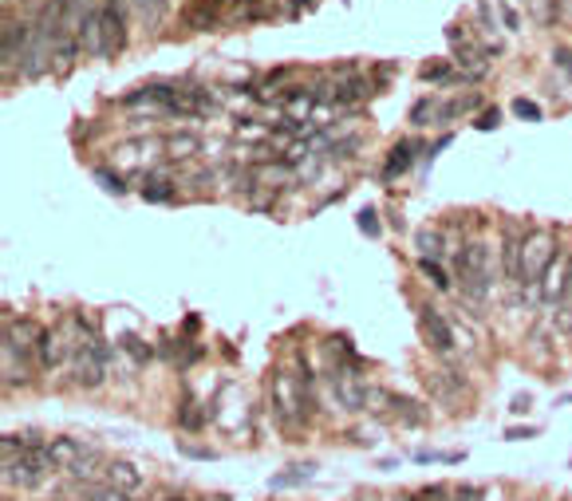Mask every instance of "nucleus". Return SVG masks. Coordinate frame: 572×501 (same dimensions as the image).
Here are the masks:
<instances>
[{"label":"nucleus","mask_w":572,"mask_h":501,"mask_svg":"<svg viewBox=\"0 0 572 501\" xmlns=\"http://www.w3.org/2000/svg\"><path fill=\"white\" fill-rule=\"evenodd\" d=\"M454 268H458L462 293L470 300H486L490 280H493V265H490V245L486 242H470L462 245V253L454 257Z\"/></svg>","instance_id":"obj_1"},{"label":"nucleus","mask_w":572,"mask_h":501,"mask_svg":"<svg viewBox=\"0 0 572 501\" xmlns=\"http://www.w3.org/2000/svg\"><path fill=\"white\" fill-rule=\"evenodd\" d=\"M557 242H552L549 229H533L525 233V249H521V288L537 293L541 288V277L549 273V265L557 260Z\"/></svg>","instance_id":"obj_2"},{"label":"nucleus","mask_w":572,"mask_h":501,"mask_svg":"<svg viewBox=\"0 0 572 501\" xmlns=\"http://www.w3.org/2000/svg\"><path fill=\"white\" fill-rule=\"evenodd\" d=\"M99 28H103V56H99V59H115V56L126 48L123 0H103V13H99Z\"/></svg>","instance_id":"obj_3"},{"label":"nucleus","mask_w":572,"mask_h":501,"mask_svg":"<svg viewBox=\"0 0 572 501\" xmlns=\"http://www.w3.org/2000/svg\"><path fill=\"white\" fill-rule=\"evenodd\" d=\"M28 44H32V24L28 20H16V16H4V44H0V59H4V72L20 67Z\"/></svg>","instance_id":"obj_4"},{"label":"nucleus","mask_w":572,"mask_h":501,"mask_svg":"<svg viewBox=\"0 0 572 501\" xmlns=\"http://www.w3.org/2000/svg\"><path fill=\"white\" fill-rule=\"evenodd\" d=\"M419 320H422V332H427L434 352H438V356H450V352H454V332H450L446 320H442L438 308H422Z\"/></svg>","instance_id":"obj_5"},{"label":"nucleus","mask_w":572,"mask_h":501,"mask_svg":"<svg viewBox=\"0 0 572 501\" xmlns=\"http://www.w3.org/2000/svg\"><path fill=\"white\" fill-rule=\"evenodd\" d=\"M521 249H525L521 229H506V245H501V277H506V285H513V288H521Z\"/></svg>","instance_id":"obj_6"},{"label":"nucleus","mask_w":572,"mask_h":501,"mask_svg":"<svg viewBox=\"0 0 572 501\" xmlns=\"http://www.w3.org/2000/svg\"><path fill=\"white\" fill-rule=\"evenodd\" d=\"M103 482L111 489H118V494H134V489L143 486V474H138L131 462L115 458V462H103Z\"/></svg>","instance_id":"obj_7"},{"label":"nucleus","mask_w":572,"mask_h":501,"mask_svg":"<svg viewBox=\"0 0 572 501\" xmlns=\"http://www.w3.org/2000/svg\"><path fill=\"white\" fill-rule=\"evenodd\" d=\"M87 450H91V446H83L79 438H52V443H48V454H52L56 470H67V474H72V470L83 462Z\"/></svg>","instance_id":"obj_8"},{"label":"nucleus","mask_w":572,"mask_h":501,"mask_svg":"<svg viewBox=\"0 0 572 501\" xmlns=\"http://www.w3.org/2000/svg\"><path fill=\"white\" fill-rule=\"evenodd\" d=\"M368 75H355V72H348V79H340L335 84V92H332V107H348V103H355V99H363L368 95Z\"/></svg>","instance_id":"obj_9"},{"label":"nucleus","mask_w":572,"mask_h":501,"mask_svg":"<svg viewBox=\"0 0 572 501\" xmlns=\"http://www.w3.org/2000/svg\"><path fill=\"white\" fill-rule=\"evenodd\" d=\"M414 150H419V143H394V146H391V158H387V166H383V182H391L394 174L411 170V163H414Z\"/></svg>","instance_id":"obj_10"},{"label":"nucleus","mask_w":572,"mask_h":501,"mask_svg":"<svg viewBox=\"0 0 572 501\" xmlns=\"http://www.w3.org/2000/svg\"><path fill=\"white\" fill-rule=\"evenodd\" d=\"M391 407H394V418H399L403 426H419V423H427V410H422V403H414V399H407V395H394V399H391Z\"/></svg>","instance_id":"obj_11"},{"label":"nucleus","mask_w":572,"mask_h":501,"mask_svg":"<svg viewBox=\"0 0 572 501\" xmlns=\"http://www.w3.org/2000/svg\"><path fill=\"white\" fill-rule=\"evenodd\" d=\"M202 150V138H194V135H170L166 138V154L170 158H190Z\"/></svg>","instance_id":"obj_12"},{"label":"nucleus","mask_w":572,"mask_h":501,"mask_svg":"<svg viewBox=\"0 0 572 501\" xmlns=\"http://www.w3.org/2000/svg\"><path fill=\"white\" fill-rule=\"evenodd\" d=\"M419 273L430 280L438 293H450V277H446V268L438 265V260H430V257H419Z\"/></svg>","instance_id":"obj_13"},{"label":"nucleus","mask_w":572,"mask_h":501,"mask_svg":"<svg viewBox=\"0 0 572 501\" xmlns=\"http://www.w3.org/2000/svg\"><path fill=\"white\" fill-rule=\"evenodd\" d=\"M552 308H557V324L565 328V332H572V273H568L565 288H560V300Z\"/></svg>","instance_id":"obj_14"},{"label":"nucleus","mask_w":572,"mask_h":501,"mask_svg":"<svg viewBox=\"0 0 572 501\" xmlns=\"http://www.w3.org/2000/svg\"><path fill=\"white\" fill-rule=\"evenodd\" d=\"M143 198L146 202H174V186L166 182V178H146Z\"/></svg>","instance_id":"obj_15"},{"label":"nucleus","mask_w":572,"mask_h":501,"mask_svg":"<svg viewBox=\"0 0 572 501\" xmlns=\"http://www.w3.org/2000/svg\"><path fill=\"white\" fill-rule=\"evenodd\" d=\"M312 478V466H296V470H289V474H276L273 478V489H292V486H300V482H308Z\"/></svg>","instance_id":"obj_16"},{"label":"nucleus","mask_w":572,"mask_h":501,"mask_svg":"<svg viewBox=\"0 0 572 501\" xmlns=\"http://www.w3.org/2000/svg\"><path fill=\"white\" fill-rule=\"evenodd\" d=\"M419 249H422V257L438 260V257H442V233H430V229H422V233H419Z\"/></svg>","instance_id":"obj_17"},{"label":"nucleus","mask_w":572,"mask_h":501,"mask_svg":"<svg viewBox=\"0 0 572 501\" xmlns=\"http://www.w3.org/2000/svg\"><path fill=\"white\" fill-rule=\"evenodd\" d=\"M123 347L134 356V364H146V359L154 356V347H151V344H143V339H138V336H126V339H123Z\"/></svg>","instance_id":"obj_18"},{"label":"nucleus","mask_w":572,"mask_h":501,"mask_svg":"<svg viewBox=\"0 0 572 501\" xmlns=\"http://www.w3.org/2000/svg\"><path fill=\"white\" fill-rule=\"evenodd\" d=\"M513 115L529 119V123H541V107L533 103V99H513Z\"/></svg>","instance_id":"obj_19"},{"label":"nucleus","mask_w":572,"mask_h":501,"mask_svg":"<svg viewBox=\"0 0 572 501\" xmlns=\"http://www.w3.org/2000/svg\"><path fill=\"white\" fill-rule=\"evenodd\" d=\"M422 79H438V84H450V67L442 64V59H434V64L422 67Z\"/></svg>","instance_id":"obj_20"},{"label":"nucleus","mask_w":572,"mask_h":501,"mask_svg":"<svg viewBox=\"0 0 572 501\" xmlns=\"http://www.w3.org/2000/svg\"><path fill=\"white\" fill-rule=\"evenodd\" d=\"M360 229L368 237H379V214L375 209H360Z\"/></svg>","instance_id":"obj_21"},{"label":"nucleus","mask_w":572,"mask_h":501,"mask_svg":"<svg viewBox=\"0 0 572 501\" xmlns=\"http://www.w3.org/2000/svg\"><path fill=\"white\" fill-rule=\"evenodd\" d=\"M95 178H99V182H103V189H111V194H123V178H118V174H111V170H95Z\"/></svg>","instance_id":"obj_22"},{"label":"nucleus","mask_w":572,"mask_h":501,"mask_svg":"<svg viewBox=\"0 0 572 501\" xmlns=\"http://www.w3.org/2000/svg\"><path fill=\"white\" fill-rule=\"evenodd\" d=\"M473 127H478V130H498L501 127V111H498V107H490V111L478 115V123H473Z\"/></svg>","instance_id":"obj_23"},{"label":"nucleus","mask_w":572,"mask_h":501,"mask_svg":"<svg viewBox=\"0 0 572 501\" xmlns=\"http://www.w3.org/2000/svg\"><path fill=\"white\" fill-rule=\"evenodd\" d=\"M430 111H434L430 99H419V103H414V111H411V123H422V119H427Z\"/></svg>","instance_id":"obj_24"},{"label":"nucleus","mask_w":572,"mask_h":501,"mask_svg":"<svg viewBox=\"0 0 572 501\" xmlns=\"http://www.w3.org/2000/svg\"><path fill=\"white\" fill-rule=\"evenodd\" d=\"M552 59H557V64L572 75V48H557V52H552Z\"/></svg>","instance_id":"obj_25"},{"label":"nucleus","mask_w":572,"mask_h":501,"mask_svg":"<svg viewBox=\"0 0 572 501\" xmlns=\"http://www.w3.org/2000/svg\"><path fill=\"white\" fill-rule=\"evenodd\" d=\"M533 435H537V430H533V426H525V430H521V426H513L506 438H513V443H521V438H533Z\"/></svg>","instance_id":"obj_26"},{"label":"nucleus","mask_w":572,"mask_h":501,"mask_svg":"<svg viewBox=\"0 0 572 501\" xmlns=\"http://www.w3.org/2000/svg\"><path fill=\"white\" fill-rule=\"evenodd\" d=\"M501 20H506V28H513V32L521 28V20H517V13H513V8H501Z\"/></svg>","instance_id":"obj_27"},{"label":"nucleus","mask_w":572,"mask_h":501,"mask_svg":"<svg viewBox=\"0 0 572 501\" xmlns=\"http://www.w3.org/2000/svg\"><path fill=\"white\" fill-rule=\"evenodd\" d=\"M513 415H521V410H529V395H517V399H513Z\"/></svg>","instance_id":"obj_28"},{"label":"nucleus","mask_w":572,"mask_h":501,"mask_svg":"<svg viewBox=\"0 0 572 501\" xmlns=\"http://www.w3.org/2000/svg\"><path fill=\"white\" fill-rule=\"evenodd\" d=\"M131 4H138V8H143V13H146V4H151V0H131Z\"/></svg>","instance_id":"obj_29"},{"label":"nucleus","mask_w":572,"mask_h":501,"mask_svg":"<svg viewBox=\"0 0 572 501\" xmlns=\"http://www.w3.org/2000/svg\"><path fill=\"white\" fill-rule=\"evenodd\" d=\"M197 4H225V0H197Z\"/></svg>","instance_id":"obj_30"},{"label":"nucleus","mask_w":572,"mask_h":501,"mask_svg":"<svg viewBox=\"0 0 572 501\" xmlns=\"http://www.w3.org/2000/svg\"><path fill=\"white\" fill-rule=\"evenodd\" d=\"M565 403H572V395H565Z\"/></svg>","instance_id":"obj_31"},{"label":"nucleus","mask_w":572,"mask_h":501,"mask_svg":"<svg viewBox=\"0 0 572 501\" xmlns=\"http://www.w3.org/2000/svg\"><path fill=\"white\" fill-rule=\"evenodd\" d=\"M170 501H186V497H170Z\"/></svg>","instance_id":"obj_32"}]
</instances>
